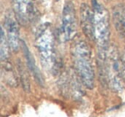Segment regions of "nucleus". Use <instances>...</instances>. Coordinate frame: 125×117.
<instances>
[{
  "label": "nucleus",
  "instance_id": "1",
  "mask_svg": "<svg viewBox=\"0 0 125 117\" xmlns=\"http://www.w3.org/2000/svg\"><path fill=\"white\" fill-rule=\"evenodd\" d=\"M71 56L75 69L82 83L87 89H93L95 74L88 44L82 39H75L71 46Z\"/></svg>",
  "mask_w": 125,
  "mask_h": 117
},
{
  "label": "nucleus",
  "instance_id": "2",
  "mask_svg": "<svg viewBox=\"0 0 125 117\" xmlns=\"http://www.w3.org/2000/svg\"><path fill=\"white\" fill-rule=\"evenodd\" d=\"M92 4L94 10V40L98 46V61H104L110 47L109 15L105 8L97 0H93Z\"/></svg>",
  "mask_w": 125,
  "mask_h": 117
},
{
  "label": "nucleus",
  "instance_id": "3",
  "mask_svg": "<svg viewBox=\"0 0 125 117\" xmlns=\"http://www.w3.org/2000/svg\"><path fill=\"white\" fill-rule=\"evenodd\" d=\"M35 45L43 66L46 69L53 70L57 63L55 40L52 27L49 23L41 25L37 30Z\"/></svg>",
  "mask_w": 125,
  "mask_h": 117
},
{
  "label": "nucleus",
  "instance_id": "4",
  "mask_svg": "<svg viewBox=\"0 0 125 117\" xmlns=\"http://www.w3.org/2000/svg\"><path fill=\"white\" fill-rule=\"evenodd\" d=\"M104 72L107 84L113 91H123V79L122 74V60L117 49L111 45L109 47L104 62Z\"/></svg>",
  "mask_w": 125,
  "mask_h": 117
},
{
  "label": "nucleus",
  "instance_id": "5",
  "mask_svg": "<svg viewBox=\"0 0 125 117\" xmlns=\"http://www.w3.org/2000/svg\"><path fill=\"white\" fill-rule=\"evenodd\" d=\"M77 31L75 10L72 2H67L62 15V33L65 41L75 39Z\"/></svg>",
  "mask_w": 125,
  "mask_h": 117
},
{
  "label": "nucleus",
  "instance_id": "6",
  "mask_svg": "<svg viewBox=\"0 0 125 117\" xmlns=\"http://www.w3.org/2000/svg\"><path fill=\"white\" fill-rule=\"evenodd\" d=\"M14 14L20 24L26 26L35 17L33 0H12Z\"/></svg>",
  "mask_w": 125,
  "mask_h": 117
},
{
  "label": "nucleus",
  "instance_id": "7",
  "mask_svg": "<svg viewBox=\"0 0 125 117\" xmlns=\"http://www.w3.org/2000/svg\"><path fill=\"white\" fill-rule=\"evenodd\" d=\"M18 21L16 16L11 12L6 14L5 19H4V30L6 32L8 41L10 44V50L14 52H17L21 46V40H20V33H19V26H18Z\"/></svg>",
  "mask_w": 125,
  "mask_h": 117
},
{
  "label": "nucleus",
  "instance_id": "8",
  "mask_svg": "<svg viewBox=\"0 0 125 117\" xmlns=\"http://www.w3.org/2000/svg\"><path fill=\"white\" fill-rule=\"evenodd\" d=\"M81 27L85 36L90 40H94V10L87 4H82L80 7Z\"/></svg>",
  "mask_w": 125,
  "mask_h": 117
},
{
  "label": "nucleus",
  "instance_id": "9",
  "mask_svg": "<svg viewBox=\"0 0 125 117\" xmlns=\"http://www.w3.org/2000/svg\"><path fill=\"white\" fill-rule=\"evenodd\" d=\"M21 47L22 49V51L24 53L25 58H26V62H27V66H28V68L29 70V72L33 74V76L34 77V79H36V81L38 82L39 85L43 86L45 84V81H44V78L42 76V74H40V70H39L38 67L35 64V61L33 59V56H32L31 52H30L28 47L27 46L26 43L24 41L21 40Z\"/></svg>",
  "mask_w": 125,
  "mask_h": 117
},
{
  "label": "nucleus",
  "instance_id": "10",
  "mask_svg": "<svg viewBox=\"0 0 125 117\" xmlns=\"http://www.w3.org/2000/svg\"><path fill=\"white\" fill-rule=\"evenodd\" d=\"M115 24L117 30L125 39V6L118 5L113 10Z\"/></svg>",
  "mask_w": 125,
  "mask_h": 117
},
{
  "label": "nucleus",
  "instance_id": "11",
  "mask_svg": "<svg viewBox=\"0 0 125 117\" xmlns=\"http://www.w3.org/2000/svg\"><path fill=\"white\" fill-rule=\"evenodd\" d=\"M2 75L4 80L6 81L8 85L11 86H16L18 84L17 82V78L16 76L14 70H13V67L8 61L6 62H3L2 65Z\"/></svg>",
  "mask_w": 125,
  "mask_h": 117
},
{
  "label": "nucleus",
  "instance_id": "12",
  "mask_svg": "<svg viewBox=\"0 0 125 117\" xmlns=\"http://www.w3.org/2000/svg\"><path fill=\"white\" fill-rule=\"evenodd\" d=\"M10 44L6 36L4 27L1 28V39H0V58L2 62L8 61L10 57Z\"/></svg>",
  "mask_w": 125,
  "mask_h": 117
},
{
  "label": "nucleus",
  "instance_id": "13",
  "mask_svg": "<svg viewBox=\"0 0 125 117\" xmlns=\"http://www.w3.org/2000/svg\"><path fill=\"white\" fill-rule=\"evenodd\" d=\"M17 69H18V73H19V75H20V79H21V85H22L23 89L26 91H30V82H29V79H28V72H27V70L25 69L23 64L21 63L20 61H18Z\"/></svg>",
  "mask_w": 125,
  "mask_h": 117
},
{
  "label": "nucleus",
  "instance_id": "14",
  "mask_svg": "<svg viewBox=\"0 0 125 117\" xmlns=\"http://www.w3.org/2000/svg\"><path fill=\"white\" fill-rule=\"evenodd\" d=\"M121 60H122V74H123V81L125 83V52L121 57Z\"/></svg>",
  "mask_w": 125,
  "mask_h": 117
},
{
  "label": "nucleus",
  "instance_id": "15",
  "mask_svg": "<svg viewBox=\"0 0 125 117\" xmlns=\"http://www.w3.org/2000/svg\"><path fill=\"white\" fill-rule=\"evenodd\" d=\"M56 1H57H57H60V0H56Z\"/></svg>",
  "mask_w": 125,
  "mask_h": 117
}]
</instances>
